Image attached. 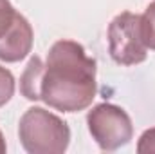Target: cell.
I'll return each mask as SVG.
<instances>
[{"label": "cell", "mask_w": 155, "mask_h": 154, "mask_svg": "<svg viewBox=\"0 0 155 154\" xmlns=\"http://www.w3.org/2000/svg\"><path fill=\"white\" fill-rule=\"evenodd\" d=\"M20 91L63 113L87 109L96 96V60L74 40L56 42L43 64L33 56L22 75Z\"/></svg>", "instance_id": "cell-1"}, {"label": "cell", "mask_w": 155, "mask_h": 154, "mask_svg": "<svg viewBox=\"0 0 155 154\" xmlns=\"http://www.w3.org/2000/svg\"><path fill=\"white\" fill-rule=\"evenodd\" d=\"M18 132L25 151L33 154H60L71 140L67 123L41 107H33L22 116Z\"/></svg>", "instance_id": "cell-2"}, {"label": "cell", "mask_w": 155, "mask_h": 154, "mask_svg": "<svg viewBox=\"0 0 155 154\" xmlns=\"http://www.w3.org/2000/svg\"><path fill=\"white\" fill-rule=\"evenodd\" d=\"M108 51L119 65H135L146 60L148 47L143 37L141 15L124 11L108 26Z\"/></svg>", "instance_id": "cell-3"}, {"label": "cell", "mask_w": 155, "mask_h": 154, "mask_svg": "<svg viewBox=\"0 0 155 154\" xmlns=\"http://www.w3.org/2000/svg\"><path fill=\"white\" fill-rule=\"evenodd\" d=\"M88 131L103 151H116L132 140L134 129L128 114L112 103H99L87 116Z\"/></svg>", "instance_id": "cell-4"}, {"label": "cell", "mask_w": 155, "mask_h": 154, "mask_svg": "<svg viewBox=\"0 0 155 154\" xmlns=\"http://www.w3.org/2000/svg\"><path fill=\"white\" fill-rule=\"evenodd\" d=\"M33 47V29L9 0H0V60L20 62Z\"/></svg>", "instance_id": "cell-5"}, {"label": "cell", "mask_w": 155, "mask_h": 154, "mask_svg": "<svg viewBox=\"0 0 155 154\" xmlns=\"http://www.w3.org/2000/svg\"><path fill=\"white\" fill-rule=\"evenodd\" d=\"M141 26H143V37L146 47L155 49V2L146 7L144 15H141Z\"/></svg>", "instance_id": "cell-6"}, {"label": "cell", "mask_w": 155, "mask_h": 154, "mask_svg": "<svg viewBox=\"0 0 155 154\" xmlns=\"http://www.w3.org/2000/svg\"><path fill=\"white\" fill-rule=\"evenodd\" d=\"M15 93V78L13 75L0 65V107L5 105Z\"/></svg>", "instance_id": "cell-7"}, {"label": "cell", "mask_w": 155, "mask_h": 154, "mask_svg": "<svg viewBox=\"0 0 155 154\" xmlns=\"http://www.w3.org/2000/svg\"><path fill=\"white\" fill-rule=\"evenodd\" d=\"M137 151H139L141 154L143 152H155V129L146 131V132L141 136Z\"/></svg>", "instance_id": "cell-8"}, {"label": "cell", "mask_w": 155, "mask_h": 154, "mask_svg": "<svg viewBox=\"0 0 155 154\" xmlns=\"http://www.w3.org/2000/svg\"><path fill=\"white\" fill-rule=\"evenodd\" d=\"M5 152V142H4V136H2V132H0V154Z\"/></svg>", "instance_id": "cell-9"}]
</instances>
